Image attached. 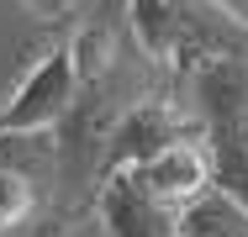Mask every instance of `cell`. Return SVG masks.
<instances>
[{"label": "cell", "mask_w": 248, "mask_h": 237, "mask_svg": "<svg viewBox=\"0 0 248 237\" xmlns=\"http://www.w3.org/2000/svg\"><path fill=\"white\" fill-rule=\"evenodd\" d=\"M169 100L196 121L211 190L248 211V53H217L169 69Z\"/></svg>", "instance_id": "obj_1"}, {"label": "cell", "mask_w": 248, "mask_h": 237, "mask_svg": "<svg viewBox=\"0 0 248 237\" xmlns=\"http://www.w3.org/2000/svg\"><path fill=\"white\" fill-rule=\"evenodd\" d=\"M79 90L74 79V58H69V43L48 47L32 74L16 85V95L0 105V137H32V132H53L69 111V100Z\"/></svg>", "instance_id": "obj_2"}, {"label": "cell", "mask_w": 248, "mask_h": 237, "mask_svg": "<svg viewBox=\"0 0 248 237\" xmlns=\"http://www.w3.org/2000/svg\"><path fill=\"white\" fill-rule=\"evenodd\" d=\"M180 142H201L196 121L164 95H148V100H138L122 121H116V132H111V148H106V174L111 169H143L153 163L158 153H169V148H180Z\"/></svg>", "instance_id": "obj_3"}, {"label": "cell", "mask_w": 248, "mask_h": 237, "mask_svg": "<svg viewBox=\"0 0 248 237\" xmlns=\"http://www.w3.org/2000/svg\"><path fill=\"white\" fill-rule=\"evenodd\" d=\"M95 216L106 227V237H174V227H180V211L153 200L148 190L138 185L132 169H111L100 179Z\"/></svg>", "instance_id": "obj_4"}, {"label": "cell", "mask_w": 248, "mask_h": 237, "mask_svg": "<svg viewBox=\"0 0 248 237\" xmlns=\"http://www.w3.org/2000/svg\"><path fill=\"white\" fill-rule=\"evenodd\" d=\"M180 16V63L190 58H217V53H248V16H238L227 0H169Z\"/></svg>", "instance_id": "obj_5"}, {"label": "cell", "mask_w": 248, "mask_h": 237, "mask_svg": "<svg viewBox=\"0 0 248 237\" xmlns=\"http://www.w3.org/2000/svg\"><path fill=\"white\" fill-rule=\"evenodd\" d=\"M132 174H138V185L148 190L153 200H164L169 211H185L196 195L211 190V169H206V148H201V142H180V148L158 153L153 163L132 169Z\"/></svg>", "instance_id": "obj_6"}, {"label": "cell", "mask_w": 248, "mask_h": 237, "mask_svg": "<svg viewBox=\"0 0 248 237\" xmlns=\"http://www.w3.org/2000/svg\"><path fill=\"white\" fill-rule=\"evenodd\" d=\"M127 37L153 69L169 74V63L180 58V16H174V5L169 0H127Z\"/></svg>", "instance_id": "obj_7"}, {"label": "cell", "mask_w": 248, "mask_h": 237, "mask_svg": "<svg viewBox=\"0 0 248 237\" xmlns=\"http://www.w3.org/2000/svg\"><path fill=\"white\" fill-rule=\"evenodd\" d=\"M174 237H248V211L232 206L227 195L206 190V195H196V200L180 211Z\"/></svg>", "instance_id": "obj_8"}, {"label": "cell", "mask_w": 248, "mask_h": 237, "mask_svg": "<svg viewBox=\"0 0 248 237\" xmlns=\"http://www.w3.org/2000/svg\"><path fill=\"white\" fill-rule=\"evenodd\" d=\"M37 211H43V190L27 174L0 169V237H16V227H27Z\"/></svg>", "instance_id": "obj_9"}, {"label": "cell", "mask_w": 248, "mask_h": 237, "mask_svg": "<svg viewBox=\"0 0 248 237\" xmlns=\"http://www.w3.org/2000/svg\"><path fill=\"white\" fill-rule=\"evenodd\" d=\"M37 21H48V27H63V21H79L95 0H21Z\"/></svg>", "instance_id": "obj_10"}]
</instances>
